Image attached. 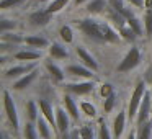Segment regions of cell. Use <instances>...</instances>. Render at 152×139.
<instances>
[{
  "mask_svg": "<svg viewBox=\"0 0 152 139\" xmlns=\"http://www.w3.org/2000/svg\"><path fill=\"white\" fill-rule=\"evenodd\" d=\"M75 30L85 38L88 43L93 44H119L123 43V38L119 31L110 23L108 20H98L95 17L87 15L85 18H77L74 21Z\"/></svg>",
  "mask_w": 152,
  "mask_h": 139,
  "instance_id": "obj_1",
  "label": "cell"
},
{
  "mask_svg": "<svg viewBox=\"0 0 152 139\" xmlns=\"http://www.w3.org/2000/svg\"><path fill=\"white\" fill-rule=\"evenodd\" d=\"M2 103H4V115L7 123L10 124L12 131L18 132L20 131V113H18L17 102L13 98V92L10 89H4L2 92Z\"/></svg>",
  "mask_w": 152,
  "mask_h": 139,
  "instance_id": "obj_2",
  "label": "cell"
},
{
  "mask_svg": "<svg viewBox=\"0 0 152 139\" xmlns=\"http://www.w3.org/2000/svg\"><path fill=\"white\" fill-rule=\"evenodd\" d=\"M147 82H145L144 79L137 80L134 85V90L131 92V95H129V100H128V106H126V111H128V118L131 123H134L136 119V115H137L139 111V106H141L142 103V98H144L145 92H147Z\"/></svg>",
  "mask_w": 152,
  "mask_h": 139,
  "instance_id": "obj_3",
  "label": "cell"
},
{
  "mask_svg": "<svg viewBox=\"0 0 152 139\" xmlns=\"http://www.w3.org/2000/svg\"><path fill=\"white\" fill-rule=\"evenodd\" d=\"M142 62V54L137 44H131L126 54L123 56V59L119 61V64L116 66V74H128L131 70H134L136 67H139Z\"/></svg>",
  "mask_w": 152,
  "mask_h": 139,
  "instance_id": "obj_4",
  "label": "cell"
},
{
  "mask_svg": "<svg viewBox=\"0 0 152 139\" xmlns=\"http://www.w3.org/2000/svg\"><path fill=\"white\" fill-rule=\"evenodd\" d=\"M96 89V80H74V82H66L62 85V90L66 93H70L74 97H87L93 93Z\"/></svg>",
  "mask_w": 152,
  "mask_h": 139,
  "instance_id": "obj_5",
  "label": "cell"
},
{
  "mask_svg": "<svg viewBox=\"0 0 152 139\" xmlns=\"http://www.w3.org/2000/svg\"><path fill=\"white\" fill-rule=\"evenodd\" d=\"M39 66L38 62H17V64H12V66L5 67L4 72H2V77L4 80H17L20 77H23L25 74H28L30 70L36 69Z\"/></svg>",
  "mask_w": 152,
  "mask_h": 139,
  "instance_id": "obj_6",
  "label": "cell"
},
{
  "mask_svg": "<svg viewBox=\"0 0 152 139\" xmlns=\"http://www.w3.org/2000/svg\"><path fill=\"white\" fill-rule=\"evenodd\" d=\"M54 21V15L49 13L46 8H38V10H33L31 13H28L26 17V25L30 28H46L48 25Z\"/></svg>",
  "mask_w": 152,
  "mask_h": 139,
  "instance_id": "obj_7",
  "label": "cell"
},
{
  "mask_svg": "<svg viewBox=\"0 0 152 139\" xmlns=\"http://www.w3.org/2000/svg\"><path fill=\"white\" fill-rule=\"evenodd\" d=\"M64 70H66L67 77L72 80H96L95 74L93 70H90L88 67L82 66L80 62H69L66 67H64Z\"/></svg>",
  "mask_w": 152,
  "mask_h": 139,
  "instance_id": "obj_8",
  "label": "cell"
},
{
  "mask_svg": "<svg viewBox=\"0 0 152 139\" xmlns=\"http://www.w3.org/2000/svg\"><path fill=\"white\" fill-rule=\"evenodd\" d=\"M74 53H75V56H77V61H79L82 66L88 67V69L93 70V72H98V70H100L98 61L95 59V56H93L90 51H87L85 46H82V44H75Z\"/></svg>",
  "mask_w": 152,
  "mask_h": 139,
  "instance_id": "obj_9",
  "label": "cell"
},
{
  "mask_svg": "<svg viewBox=\"0 0 152 139\" xmlns=\"http://www.w3.org/2000/svg\"><path fill=\"white\" fill-rule=\"evenodd\" d=\"M39 70H41V67L38 66L36 69L30 70V72L25 74L23 77L13 80V82H12V85H10V90H12V92H23V90L30 89V87L33 85L34 82H36L38 75H39Z\"/></svg>",
  "mask_w": 152,
  "mask_h": 139,
  "instance_id": "obj_10",
  "label": "cell"
},
{
  "mask_svg": "<svg viewBox=\"0 0 152 139\" xmlns=\"http://www.w3.org/2000/svg\"><path fill=\"white\" fill-rule=\"evenodd\" d=\"M128 111L126 110H119L115 116L111 118V123H110V128H111V132H113V138L115 139H121L123 134H124V129L128 126Z\"/></svg>",
  "mask_w": 152,
  "mask_h": 139,
  "instance_id": "obj_11",
  "label": "cell"
},
{
  "mask_svg": "<svg viewBox=\"0 0 152 139\" xmlns=\"http://www.w3.org/2000/svg\"><path fill=\"white\" fill-rule=\"evenodd\" d=\"M38 106H39L41 116L53 126V129L56 131L57 138H59V131H57V123H56V106H53V103L46 98H38Z\"/></svg>",
  "mask_w": 152,
  "mask_h": 139,
  "instance_id": "obj_12",
  "label": "cell"
},
{
  "mask_svg": "<svg viewBox=\"0 0 152 139\" xmlns=\"http://www.w3.org/2000/svg\"><path fill=\"white\" fill-rule=\"evenodd\" d=\"M61 105L66 108V111L70 115V118H72L74 123H79V121H80V116H82V113H80V108H79V103H77L75 97L70 95V93H66V92H64L62 95H61Z\"/></svg>",
  "mask_w": 152,
  "mask_h": 139,
  "instance_id": "obj_13",
  "label": "cell"
},
{
  "mask_svg": "<svg viewBox=\"0 0 152 139\" xmlns=\"http://www.w3.org/2000/svg\"><path fill=\"white\" fill-rule=\"evenodd\" d=\"M151 106H152V92L147 90L144 98H142V103L139 106V111L136 115V119L132 123V126H139V124H142V123L151 119Z\"/></svg>",
  "mask_w": 152,
  "mask_h": 139,
  "instance_id": "obj_14",
  "label": "cell"
},
{
  "mask_svg": "<svg viewBox=\"0 0 152 139\" xmlns=\"http://www.w3.org/2000/svg\"><path fill=\"white\" fill-rule=\"evenodd\" d=\"M10 57L12 61H17V62H38L43 57V51L33 49V48H23V49L15 51Z\"/></svg>",
  "mask_w": 152,
  "mask_h": 139,
  "instance_id": "obj_15",
  "label": "cell"
},
{
  "mask_svg": "<svg viewBox=\"0 0 152 139\" xmlns=\"http://www.w3.org/2000/svg\"><path fill=\"white\" fill-rule=\"evenodd\" d=\"M48 56L53 61H66L70 59V51L62 41H53L48 48Z\"/></svg>",
  "mask_w": 152,
  "mask_h": 139,
  "instance_id": "obj_16",
  "label": "cell"
},
{
  "mask_svg": "<svg viewBox=\"0 0 152 139\" xmlns=\"http://www.w3.org/2000/svg\"><path fill=\"white\" fill-rule=\"evenodd\" d=\"M56 123H57V131H59V136L67 132L69 129H72V118L70 115L66 111L62 105L56 106Z\"/></svg>",
  "mask_w": 152,
  "mask_h": 139,
  "instance_id": "obj_17",
  "label": "cell"
},
{
  "mask_svg": "<svg viewBox=\"0 0 152 139\" xmlns=\"http://www.w3.org/2000/svg\"><path fill=\"white\" fill-rule=\"evenodd\" d=\"M43 67H44V70L48 72V75H49V79L53 80V82L62 83L64 80H66V77H67L66 70H64L62 67H59L56 62H53V61H44Z\"/></svg>",
  "mask_w": 152,
  "mask_h": 139,
  "instance_id": "obj_18",
  "label": "cell"
},
{
  "mask_svg": "<svg viewBox=\"0 0 152 139\" xmlns=\"http://www.w3.org/2000/svg\"><path fill=\"white\" fill-rule=\"evenodd\" d=\"M25 44H26L28 48H33V49H48L51 44V41L48 40L46 36H43V34H28V36H25Z\"/></svg>",
  "mask_w": 152,
  "mask_h": 139,
  "instance_id": "obj_19",
  "label": "cell"
},
{
  "mask_svg": "<svg viewBox=\"0 0 152 139\" xmlns=\"http://www.w3.org/2000/svg\"><path fill=\"white\" fill-rule=\"evenodd\" d=\"M108 8V0H90L85 4V13L90 17L103 15Z\"/></svg>",
  "mask_w": 152,
  "mask_h": 139,
  "instance_id": "obj_20",
  "label": "cell"
},
{
  "mask_svg": "<svg viewBox=\"0 0 152 139\" xmlns=\"http://www.w3.org/2000/svg\"><path fill=\"white\" fill-rule=\"evenodd\" d=\"M23 111H25V121L36 123L41 116L39 106H38V100H28V102H25Z\"/></svg>",
  "mask_w": 152,
  "mask_h": 139,
  "instance_id": "obj_21",
  "label": "cell"
},
{
  "mask_svg": "<svg viewBox=\"0 0 152 139\" xmlns=\"http://www.w3.org/2000/svg\"><path fill=\"white\" fill-rule=\"evenodd\" d=\"M36 128H38V132H39L41 139H57L56 131H54L53 126H51L43 116H39V119L36 121Z\"/></svg>",
  "mask_w": 152,
  "mask_h": 139,
  "instance_id": "obj_22",
  "label": "cell"
},
{
  "mask_svg": "<svg viewBox=\"0 0 152 139\" xmlns=\"http://www.w3.org/2000/svg\"><path fill=\"white\" fill-rule=\"evenodd\" d=\"M79 108H80L82 116H85L87 119H90V121H93V119L98 118V110H96L95 103L88 102V100H80V102H79Z\"/></svg>",
  "mask_w": 152,
  "mask_h": 139,
  "instance_id": "obj_23",
  "label": "cell"
},
{
  "mask_svg": "<svg viewBox=\"0 0 152 139\" xmlns=\"http://www.w3.org/2000/svg\"><path fill=\"white\" fill-rule=\"evenodd\" d=\"M57 34H59V40L67 46L75 43V30H74L72 25H62L57 31Z\"/></svg>",
  "mask_w": 152,
  "mask_h": 139,
  "instance_id": "obj_24",
  "label": "cell"
},
{
  "mask_svg": "<svg viewBox=\"0 0 152 139\" xmlns=\"http://www.w3.org/2000/svg\"><path fill=\"white\" fill-rule=\"evenodd\" d=\"M21 138L23 139H41L38 128H36V123L25 121L23 126H21Z\"/></svg>",
  "mask_w": 152,
  "mask_h": 139,
  "instance_id": "obj_25",
  "label": "cell"
},
{
  "mask_svg": "<svg viewBox=\"0 0 152 139\" xmlns=\"http://www.w3.org/2000/svg\"><path fill=\"white\" fill-rule=\"evenodd\" d=\"M0 40H2V43L15 44V46L25 44V36L20 33V31H10V33H2V34H0Z\"/></svg>",
  "mask_w": 152,
  "mask_h": 139,
  "instance_id": "obj_26",
  "label": "cell"
},
{
  "mask_svg": "<svg viewBox=\"0 0 152 139\" xmlns=\"http://www.w3.org/2000/svg\"><path fill=\"white\" fill-rule=\"evenodd\" d=\"M80 139H98V128L92 124V123H85V124L79 126Z\"/></svg>",
  "mask_w": 152,
  "mask_h": 139,
  "instance_id": "obj_27",
  "label": "cell"
},
{
  "mask_svg": "<svg viewBox=\"0 0 152 139\" xmlns=\"http://www.w3.org/2000/svg\"><path fill=\"white\" fill-rule=\"evenodd\" d=\"M136 128V139H152V119L142 123Z\"/></svg>",
  "mask_w": 152,
  "mask_h": 139,
  "instance_id": "obj_28",
  "label": "cell"
},
{
  "mask_svg": "<svg viewBox=\"0 0 152 139\" xmlns=\"http://www.w3.org/2000/svg\"><path fill=\"white\" fill-rule=\"evenodd\" d=\"M72 0H51L49 4L46 5V10L49 12V13H53V15H57V13H61V12H64L67 8V5L70 4Z\"/></svg>",
  "mask_w": 152,
  "mask_h": 139,
  "instance_id": "obj_29",
  "label": "cell"
},
{
  "mask_svg": "<svg viewBox=\"0 0 152 139\" xmlns=\"http://www.w3.org/2000/svg\"><path fill=\"white\" fill-rule=\"evenodd\" d=\"M141 18H142V25H144V36L151 41L152 40V10H144Z\"/></svg>",
  "mask_w": 152,
  "mask_h": 139,
  "instance_id": "obj_30",
  "label": "cell"
},
{
  "mask_svg": "<svg viewBox=\"0 0 152 139\" xmlns=\"http://www.w3.org/2000/svg\"><path fill=\"white\" fill-rule=\"evenodd\" d=\"M119 31V34H121V38H123V41H126V43H129V44H136V40H137V34H136V31L132 30L129 25H126V26H123L121 30H118Z\"/></svg>",
  "mask_w": 152,
  "mask_h": 139,
  "instance_id": "obj_31",
  "label": "cell"
},
{
  "mask_svg": "<svg viewBox=\"0 0 152 139\" xmlns=\"http://www.w3.org/2000/svg\"><path fill=\"white\" fill-rule=\"evenodd\" d=\"M17 28H18V21L13 20V18H2L0 20V34L17 31Z\"/></svg>",
  "mask_w": 152,
  "mask_h": 139,
  "instance_id": "obj_32",
  "label": "cell"
},
{
  "mask_svg": "<svg viewBox=\"0 0 152 139\" xmlns=\"http://www.w3.org/2000/svg\"><path fill=\"white\" fill-rule=\"evenodd\" d=\"M96 128H98V139H115L113 138V132H111V128H110V124L106 121L100 119Z\"/></svg>",
  "mask_w": 152,
  "mask_h": 139,
  "instance_id": "obj_33",
  "label": "cell"
},
{
  "mask_svg": "<svg viewBox=\"0 0 152 139\" xmlns=\"http://www.w3.org/2000/svg\"><path fill=\"white\" fill-rule=\"evenodd\" d=\"M118 93H113V95H110L108 98L103 100V113L105 115H108V113H111L113 110H115L116 103H118Z\"/></svg>",
  "mask_w": 152,
  "mask_h": 139,
  "instance_id": "obj_34",
  "label": "cell"
},
{
  "mask_svg": "<svg viewBox=\"0 0 152 139\" xmlns=\"http://www.w3.org/2000/svg\"><path fill=\"white\" fill-rule=\"evenodd\" d=\"M25 4H26V0H2V2H0V10L8 12V10H12V8H18Z\"/></svg>",
  "mask_w": 152,
  "mask_h": 139,
  "instance_id": "obj_35",
  "label": "cell"
},
{
  "mask_svg": "<svg viewBox=\"0 0 152 139\" xmlns=\"http://www.w3.org/2000/svg\"><path fill=\"white\" fill-rule=\"evenodd\" d=\"M128 25L136 31V34H137L139 38L144 36V25H142V18H137V17L129 18V20H128Z\"/></svg>",
  "mask_w": 152,
  "mask_h": 139,
  "instance_id": "obj_36",
  "label": "cell"
},
{
  "mask_svg": "<svg viewBox=\"0 0 152 139\" xmlns=\"http://www.w3.org/2000/svg\"><path fill=\"white\" fill-rule=\"evenodd\" d=\"M113 93H116V90H115V87H113V83L103 82V83H100V85H98V95L102 97L103 100L108 98L110 95H113Z\"/></svg>",
  "mask_w": 152,
  "mask_h": 139,
  "instance_id": "obj_37",
  "label": "cell"
},
{
  "mask_svg": "<svg viewBox=\"0 0 152 139\" xmlns=\"http://www.w3.org/2000/svg\"><path fill=\"white\" fill-rule=\"evenodd\" d=\"M57 139H80L79 128H72V129H69L67 132H64V134H61Z\"/></svg>",
  "mask_w": 152,
  "mask_h": 139,
  "instance_id": "obj_38",
  "label": "cell"
},
{
  "mask_svg": "<svg viewBox=\"0 0 152 139\" xmlns=\"http://www.w3.org/2000/svg\"><path fill=\"white\" fill-rule=\"evenodd\" d=\"M136 12H144L145 7H144V0H126Z\"/></svg>",
  "mask_w": 152,
  "mask_h": 139,
  "instance_id": "obj_39",
  "label": "cell"
},
{
  "mask_svg": "<svg viewBox=\"0 0 152 139\" xmlns=\"http://www.w3.org/2000/svg\"><path fill=\"white\" fill-rule=\"evenodd\" d=\"M2 139H13V132H8L7 128H2Z\"/></svg>",
  "mask_w": 152,
  "mask_h": 139,
  "instance_id": "obj_40",
  "label": "cell"
},
{
  "mask_svg": "<svg viewBox=\"0 0 152 139\" xmlns=\"http://www.w3.org/2000/svg\"><path fill=\"white\" fill-rule=\"evenodd\" d=\"M124 139H136V128H131L128 132H126V138Z\"/></svg>",
  "mask_w": 152,
  "mask_h": 139,
  "instance_id": "obj_41",
  "label": "cell"
},
{
  "mask_svg": "<svg viewBox=\"0 0 152 139\" xmlns=\"http://www.w3.org/2000/svg\"><path fill=\"white\" fill-rule=\"evenodd\" d=\"M87 2H90V0H72L74 7H80V5H85Z\"/></svg>",
  "mask_w": 152,
  "mask_h": 139,
  "instance_id": "obj_42",
  "label": "cell"
},
{
  "mask_svg": "<svg viewBox=\"0 0 152 139\" xmlns=\"http://www.w3.org/2000/svg\"><path fill=\"white\" fill-rule=\"evenodd\" d=\"M147 82L151 83V87H152V69L149 70V75H147Z\"/></svg>",
  "mask_w": 152,
  "mask_h": 139,
  "instance_id": "obj_43",
  "label": "cell"
},
{
  "mask_svg": "<svg viewBox=\"0 0 152 139\" xmlns=\"http://www.w3.org/2000/svg\"><path fill=\"white\" fill-rule=\"evenodd\" d=\"M36 2H38V4H44V5H48V4L51 2V0H36Z\"/></svg>",
  "mask_w": 152,
  "mask_h": 139,
  "instance_id": "obj_44",
  "label": "cell"
},
{
  "mask_svg": "<svg viewBox=\"0 0 152 139\" xmlns=\"http://www.w3.org/2000/svg\"><path fill=\"white\" fill-rule=\"evenodd\" d=\"M151 119H152V106H151Z\"/></svg>",
  "mask_w": 152,
  "mask_h": 139,
  "instance_id": "obj_45",
  "label": "cell"
}]
</instances>
